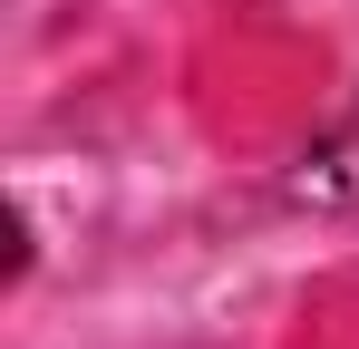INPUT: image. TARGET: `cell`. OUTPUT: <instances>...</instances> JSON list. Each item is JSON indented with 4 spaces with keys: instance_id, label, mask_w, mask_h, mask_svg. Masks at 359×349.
Wrapping results in <instances>:
<instances>
[]
</instances>
